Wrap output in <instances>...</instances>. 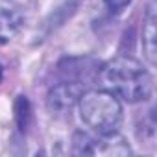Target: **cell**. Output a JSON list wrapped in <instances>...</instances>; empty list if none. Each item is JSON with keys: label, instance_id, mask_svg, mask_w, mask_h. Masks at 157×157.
Wrapping results in <instances>:
<instances>
[{"label": "cell", "instance_id": "6da1fadb", "mask_svg": "<svg viewBox=\"0 0 157 157\" xmlns=\"http://www.w3.org/2000/svg\"><path fill=\"white\" fill-rule=\"evenodd\" d=\"M100 82L105 91L129 104L144 102L151 93L150 72L133 57L118 56L100 68Z\"/></svg>", "mask_w": 157, "mask_h": 157}, {"label": "cell", "instance_id": "7a4b0ae2", "mask_svg": "<svg viewBox=\"0 0 157 157\" xmlns=\"http://www.w3.org/2000/svg\"><path fill=\"white\" fill-rule=\"evenodd\" d=\"M80 115L96 135L117 133L122 124V105L118 98L105 89L83 93L80 96Z\"/></svg>", "mask_w": 157, "mask_h": 157}, {"label": "cell", "instance_id": "3957f363", "mask_svg": "<svg viewBox=\"0 0 157 157\" xmlns=\"http://www.w3.org/2000/svg\"><path fill=\"white\" fill-rule=\"evenodd\" d=\"M72 151L76 155H129L131 150L128 142L117 135H89L85 131H78L72 139Z\"/></svg>", "mask_w": 157, "mask_h": 157}, {"label": "cell", "instance_id": "277c9868", "mask_svg": "<svg viewBox=\"0 0 157 157\" xmlns=\"http://www.w3.org/2000/svg\"><path fill=\"white\" fill-rule=\"evenodd\" d=\"M82 96V87L80 82H61L56 87L50 89L48 93V109L56 113H67L72 109L76 100H80Z\"/></svg>", "mask_w": 157, "mask_h": 157}, {"label": "cell", "instance_id": "5b68a950", "mask_svg": "<svg viewBox=\"0 0 157 157\" xmlns=\"http://www.w3.org/2000/svg\"><path fill=\"white\" fill-rule=\"evenodd\" d=\"M24 24V15L17 8H0V46L10 43L22 28Z\"/></svg>", "mask_w": 157, "mask_h": 157}, {"label": "cell", "instance_id": "8992f818", "mask_svg": "<svg viewBox=\"0 0 157 157\" xmlns=\"http://www.w3.org/2000/svg\"><path fill=\"white\" fill-rule=\"evenodd\" d=\"M142 48L148 57V61L153 65L155 63V6L153 2L150 4L146 15H144V24H142Z\"/></svg>", "mask_w": 157, "mask_h": 157}, {"label": "cell", "instance_id": "52a82bcc", "mask_svg": "<svg viewBox=\"0 0 157 157\" xmlns=\"http://www.w3.org/2000/svg\"><path fill=\"white\" fill-rule=\"evenodd\" d=\"M30 118H32V107H30V102L26 96H19L17 102H15V122H17V128L24 133L26 128L30 126Z\"/></svg>", "mask_w": 157, "mask_h": 157}, {"label": "cell", "instance_id": "ba28073f", "mask_svg": "<svg viewBox=\"0 0 157 157\" xmlns=\"http://www.w3.org/2000/svg\"><path fill=\"white\" fill-rule=\"evenodd\" d=\"M129 4H131V0H104V6L111 15H120Z\"/></svg>", "mask_w": 157, "mask_h": 157}, {"label": "cell", "instance_id": "9c48e42d", "mask_svg": "<svg viewBox=\"0 0 157 157\" xmlns=\"http://www.w3.org/2000/svg\"><path fill=\"white\" fill-rule=\"evenodd\" d=\"M2 78H4V67H2V63H0V82H2Z\"/></svg>", "mask_w": 157, "mask_h": 157}]
</instances>
